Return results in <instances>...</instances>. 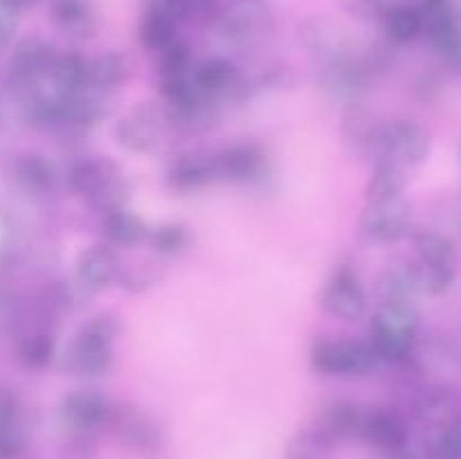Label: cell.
I'll return each instance as SVG.
<instances>
[{
  "label": "cell",
  "mask_w": 461,
  "mask_h": 459,
  "mask_svg": "<svg viewBox=\"0 0 461 459\" xmlns=\"http://www.w3.org/2000/svg\"><path fill=\"white\" fill-rule=\"evenodd\" d=\"M363 410L351 400H331L320 412L318 423L315 426L333 441L351 439V436L360 435V426H363Z\"/></svg>",
  "instance_id": "7402d4cb"
},
{
  "label": "cell",
  "mask_w": 461,
  "mask_h": 459,
  "mask_svg": "<svg viewBox=\"0 0 461 459\" xmlns=\"http://www.w3.org/2000/svg\"><path fill=\"white\" fill-rule=\"evenodd\" d=\"M14 237V220H12V214H9V210L5 205H0V255H3L5 250H7L9 241H12Z\"/></svg>",
  "instance_id": "8d00e7d4"
},
{
  "label": "cell",
  "mask_w": 461,
  "mask_h": 459,
  "mask_svg": "<svg viewBox=\"0 0 461 459\" xmlns=\"http://www.w3.org/2000/svg\"><path fill=\"white\" fill-rule=\"evenodd\" d=\"M419 313L414 302H381L369 322V342L381 363L410 360L417 346Z\"/></svg>",
  "instance_id": "277c9868"
},
{
  "label": "cell",
  "mask_w": 461,
  "mask_h": 459,
  "mask_svg": "<svg viewBox=\"0 0 461 459\" xmlns=\"http://www.w3.org/2000/svg\"><path fill=\"white\" fill-rule=\"evenodd\" d=\"M376 291L381 302H412L419 295L414 261H403L383 270Z\"/></svg>",
  "instance_id": "d4e9b609"
},
{
  "label": "cell",
  "mask_w": 461,
  "mask_h": 459,
  "mask_svg": "<svg viewBox=\"0 0 461 459\" xmlns=\"http://www.w3.org/2000/svg\"><path fill=\"white\" fill-rule=\"evenodd\" d=\"M120 320L111 313H99L79 328L63 354V367L75 376H104L113 367V345L120 336Z\"/></svg>",
  "instance_id": "3957f363"
},
{
  "label": "cell",
  "mask_w": 461,
  "mask_h": 459,
  "mask_svg": "<svg viewBox=\"0 0 461 459\" xmlns=\"http://www.w3.org/2000/svg\"><path fill=\"white\" fill-rule=\"evenodd\" d=\"M54 356V338L45 328H32L16 342V360L27 369H41L50 364Z\"/></svg>",
  "instance_id": "f1b7e54d"
},
{
  "label": "cell",
  "mask_w": 461,
  "mask_h": 459,
  "mask_svg": "<svg viewBox=\"0 0 461 459\" xmlns=\"http://www.w3.org/2000/svg\"><path fill=\"white\" fill-rule=\"evenodd\" d=\"M122 268L124 266L120 264L115 250L106 243H97V246H90L79 252L75 264V279L86 292L95 295V292L117 284Z\"/></svg>",
  "instance_id": "5bb4252c"
},
{
  "label": "cell",
  "mask_w": 461,
  "mask_h": 459,
  "mask_svg": "<svg viewBox=\"0 0 461 459\" xmlns=\"http://www.w3.org/2000/svg\"><path fill=\"white\" fill-rule=\"evenodd\" d=\"M405 183H408L405 169L392 165V162H376L372 178H369L367 187H365L367 202L390 201V198L403 196Z\"/></svg>",
  "instance_id": "f546056e"
},
{
  "label": "cell",
  "mask_w": 461,
  "mask_h": 459,
  "mask_svg": "<svg viewBox=\"0 0 461 459\" xmlns=\"http://www.w3.org/2000/svg\"><path fill=\"white\" fill-rule=\"evenodd\" d=\"M381 21H383V30H385L387 39H390L392 43L403 45L417 39L419 34H423L421 16H419L414 4H408V3L387 4Z\"/></svg>",
  "instance_id": "484cf974"
},
{
  "label": "cell",
  "mask_w": 461,
  "mask_h": 459,
  "mask_svg": "<svg viewBox=\"0 0 461 459\" xmlns=\"http://www.w3.org/2000/svg\"><path fill=\"white\" fill-rule=\"evenodd\" d=\"M360 436L381 454L410 444V421L403 412L392 408H374L363 414Z\"/></svg>",
  "instance_id": "9a60e30c"
},
{
  "label": "cell",
  "mask_w": 461,
  "mask_h": 459,
  "mask_svg": "<svg viewBox=\"0 0 461 459\" xmlns=\"http://www.w3.org/2000/svg\"><path fill=\"white\" fill-rule=\"evenodd\" d=\"M311 364L322 376H367L383 363L369 340L318 338L311 345Z\"/></svg>",
  "instance_id": "8992f818"
},
{
  "label": "cell",
  "mask_w": 461,
  "mask_h": 459,
  "mask_svg": "<svg viewBox=\"0 0 461 459\" xmlns=\"http://www.w3.org/2000/svg\"><path fill=\"white\" fill-rule=\"evenodd\" d=\"M0 3H5V4H7V7H12V9H16V12H21V9L30 7V4L34 3V0H0Z\"/></svg>",
  "instance_id": "f35d334b"
},
{
  "label": "cell",
  "mask_w": 461,
  "mask_h": 459,
  "mask_svg": "<svg viewBox=\"0 0 461 459\" xmlns=\"http://www.w3.org/2000/svg\"><path fill=\"white\" fill-rule=\"evenodd\" d=\"M333 448L336 444L318 426L300 428L288 439L286 448H284V459H331Z\"/></svg>",
  "instance_id": "4316f807"
},
{
  "label": "cell",
  "mask_w": 461,
  "mask_h": 459,
  "mask_svg": "<svg viewBox=\"0 0 461 459\" xmlns=\"http://www.w3.org/2000/svg\"><path fill=\"white\" fill-rule=\"evenodd\" d=\"M12 180L21 192L25 194H48L57 183V174L54 166L50 165L48 158L39 156V153H21L14 158L12 162Z\"/></svg>",
  "instance_id": "ac0fdd59"
},
{
  "label": "cell",
  "mask_w": 461,
  "mask_h": 459,
  "mask_svg": "<svg viewBox=\"0 0 461 459\" xmlns=\"http://www.w3.org/2000/svg\"><path fill=\"white\" fill-rule=\"evenodd\" d=\"M410 228H412V207L403 196L367 202L360 214V230L374 241L394 243L408 237Z\"/></svg>",
  "instance_id": "30bf717a"
},
{
  "label": "cell",
  "mask_w": 461,
  "mask_h": 459,
  "mask_svg": "<svg viewBox=\"0 0 461 459\" xmlns=\"http://www.w3.org/2000/svg\"><path fill=\"white\" fill-rule=\"evenodd\" d=\"M414 250H417V284L419 295H444L450 291L457 274V255L455 246L446 234L435 230H423L414 237Z\"/></svg>",
  "instance_id": "5b68a950"
},
{
  "label": "cell",
  "mask_w": 461,
  "mask_h": 459,
  "mask_svg": "<svg viewBox=\"0 0 461 459\" xmlns=\"http://www.w3.org/2000/svg\"><path fill=\"white\" fill-rule=\"evenodd\" d=\"M66 183L72 194L86 198L99 214L126 207L129 202V180L122 166L106 156L75 162L68 171Z\"/></svg>",
  "instance_id": "7a4b0ae2"
},
{
  "label": "cell",
  "mask_w": 461,
  "mask_h": 459,
  "mask_svg": "<svg viewBox=\"0 0 461 459\" xmlns=\"http://www.w3.org/2000/svg\"><path fill=\"white\" fill-rule=\"evenodd\" d=\"M129 76V63L117 52H102L88 58V84L113 93Z\"/></svg>",
  "instance_id": "83f0119b"
},
{
  "label": "cell",
  "mask_w": 461,
  "mask_h": 459,
  "mask_svg": "<svg viewBox=\"0 0 461 459\" xmlns=\"http://www.w3.org/2000/svg\"><path fill=\"white\" fill-rule=\"evenodd\" d=\"M178 130L174 115L167 104L144 102L131 108L115 126V138L120 147L133 153L158 151Z\"/></svg>",
  "instance_id": "52a82bcc"
},
{
  "label": "cell",
  "mask_w": 461,
  "mask_h": 459,
  "mask_svg": "<svg viewBox=\"0 0 461 459\" xmlns=\"http://www.w3.org/2000/svg\"><path fill=\"white\" fill-rule=\"evenodd\" d=\"M102 230L108 243L133 248L138 243L147 241L151 228H149L142 216L131 212L129 207H117V210L102 214Z\"/></svg>",
  "instance_id": "603a6c76"
},
{
  "label": "cell",
  "mask_w": 461,
  "mask_h": 459,
  "mask_svg": "<svg viewBox=\"0 0 461 459\" xmlns=\"http://www.w3.org/2000/svg\"><path fill=\"white\" fill-rule=\"evenodd\" d=\"M138 39L149 52H162L167 45L178 39V21L165 4H149L140 18Z\"/></svg>",
  "instance_id": "ffe728a7"
},
{
  "label": "cell",
  "mask_w": 461,
  "mask_h": 459,
  "mask_svg": "<svg viewBox=\"0 0 461 459\" xmlns=\"http://www.w3.org/2000/svg\"><path fill=\"white\" fill-rule=\"evenodd\" d=\"M426 459H461V414L446 426L428 432Z\"/></svg>",
  "instance_id": "1f68e13d"
},
{
  "label": "cell",
  "mask_w": 461,
  "mask_h": 459,
  "mask_svg": "<svg viewBox=\"0 0 461 459\" xmlns=\"http://www.w3.org/2000/svg\"><path fill=\"white\" fill-rule=\"evenodd\" d=\"M210 183H216L212 151H189L176 156L167 169V184L174 192H196Z\"/></svg>",
  "instance_id": "e0dca14e"
},
{
  "label": "cell",
  "mask_w": 461,
  "mask_h": 459,
  "mask_svg": "<svg viewBox=\"0 0 461 459\" xmlns=\"http://www.w3.org/2000/svg\"><path fill=\"white\" fill-rule=\"evenodd\" d=\"M320 304L329 315L356 322L367 313V292L351 268H338L320 292Z\"/></svg>",
  "instance_id": "7c38bea8"
},
{
  "label": "cell",
  "mask_w": 461,
  "mask_h": 459,
  "mask_svg": "<svg viewBox=\"0 0 461 459\" xmlns=\"http://www.w3.org/2000/svg\"><path fill=\"white\" fill-rule=\"evenodd\" d=\"M59 52L43 36H25L18 40L9 58L7 84L18 97H27L39 88L43 79H50L57 63Z\"/></svg>",
  "instance_id": "ba28073f"
},
{
  "label": "cell",
  "mask_w": 461,
  "mask_h": 459,
  "mask_svg": "<svg viewBox=\"0 0 461 459\" xmlns=\"http://www.w3.org/2000/svg\"><path fill=\"white\" fill-rule=\"evenodd\" d=\"M50 12L63 34L86 39L95 32V12L90 0H50Z\"/></svg>",
  "instance_id": "cb8c5ba5"
},
{
  "label": "cell",
  "mask_w": 461,
  "mask_h": 459,
  "mask_svg": "<svg viewBox=\"0 0 461 459\" xmlns=\"http://www.w3.org/2000/svg\"><path fill=\"white\" fill-rule=\"evenodd\" d=\"M147 241L151 243L158 255H178L192 241V234L180 223H162L149 230Z\"/></svg>",
  "instance_id": "d6a6232c"
},
{
  "label": "cell",
  "mask_w": 461,
  "mask_h": 459,
  "mask_svg": "<svg viewBox=\"0 0 461 459\" xmlns=\"http://www.w3.org/2000/svg\"><path fill=\"white\" fill-rule=\"evenodd\" d=\"M358 151L376 162H392L401 169L419 166L430 153V133L410 120L374 122Z\"/></svg>",
  "instance_id": "6da1fadb"
},
{
  "label": "cell",
  "mask_w": 461,
  "mask_h": 459,
  "mask_svg": "<svg viewBox=\"0 0 461 459\" xmlns=\"http://www.w3.org/2000/svg\"><path fill=\"white\" fill-rule=\"evenodd\" d=\"M192 50L185 40L176 39L174 43L167 45L162 52H158V70L162 76H180L192 72Z\"/></svg>",
  "instance_id": "836d02e7"
},
{
  "label": "cell",
  "mask_w": 461,
  "mask_h": 459,
  "mask_svg": "<svg viewBox=\"0 0 461 459\" xmlns=\"http://www.w3.org/2000/svg\"><path fill=\"white\" fill-rule=\"evenodd\" d=\"M113 403L99 390H77L63 396L59 421L77 435H90L108 423Z\"/></svg>",
  "instance_id": "4fadbf2b"
},
{
  "label": "cell",
  "mask_w": 461,
  "mask_h": 459,
  "mask_svg": "<svg viewBox=\"0 0 461 459\" xmlns=\"http://www.w3.org/2000/svg\"><path fill=\"white\" fill-rule=\"evenodd\" d=\"M176 21H196V18H212L219 14L216 0H160Z\"/></svg>",
  "instance_id": "e575fe53"
},
{
  "label": "cell",
  "mask_w": 461,
  "mask_h": 459,
  "mask_svg": "<svg viewBox=\"0 0 461 459\" xmlns=\"http://www.w3.org/2000/svg\"><path fill=\"white\" fill-rule=\"evenodd\" d=\"M412 414L428 430H437L461 414V390L446 382L423 387L412 399Z\"/></svg>",
  "instance_id": "2e32d148"
},
{
  "label": "cell",
  "mask_w": 461,
  "mask_h": 459,
  "mask_svg": "<svg viewBox=\"0 0 461 459\" xmlns=\"http://www.w3.org/2000/svg\"><path fill=\"white\" fill-rule=\"evenodd\" d=\"M219 30L230 43L255 45L270 32L273 18L259 0H237L216 14Z\"/></svg>",
  "instance_id": "9c48e42d"
},
{
  "label": "cell",
  "mask_w": 461,
  "mask_h": 459,
  "mask_svg": "<svg viewBox=\"0 0 461 459\" xmlns=\"http://www.w3.org/2000/svg\"><path fill=\"white\" fill-rule=\"evenodd\" d=\"M52 84L59 93H70L88 84V58L77 52L59 54L52 70Z\"/></svg>",
  "instance_id": "4dcf8cb0"
},
{
  "label": "cell",
  "mask_w": 461,
  "mask_h": 459,
  "mask_svg": "<svg viewBox=\"0 0 461 459\" xmlns=\"http://www.w3.org/2000/svg\"><path fill=\"white\" fill-rule=\"evenodd\" d=\"M383 457L385 459H426V454H419L412 446L405 444V446H401V448L392 450V453H385Z\"/></svg>",
  "instance_id": "74e56055"
},
{
  "label": "cell",
  "mask_w": 461,
  "mask_h": 459,
  "mask_svg": "<svg viewBox=\"0 0 461 459\" xmlns=\"http://www.w3.org/2000/svg\"><path fill=\"white\" fill-rule=\"evenodd\" d=\"M212 162H214L216 183L234 184L257 183L264 178L268 166L266 153L261 151L259 144L252 142H239L221 151H212Z\"/></svg>",
  "instance_id": "8fae6325"
},
{
  "label": "cell",
  "mask_w": 461,
  "mask_h": 459,
  "mask_svg": "<svg viewBox=\"0 0 461 459\" xmlns=\"http://www.w3.org/2000/svg\"><path fill=\"white\" fill-rule=\"evenodd\" d=\"M18 27V12L16 9L7 7L5 3H0V50L7 48L9 43L16 36Z\"/></svg>",
  "instance_id": "d590c367"
},
{
  "label": "cell",
  "mask_w": 461,
  "mask_h": 459,
  "mask_svg": "<svg viewBox=\"0 0 461 459\" xmlns=\"http://www.w3.org/2000/svg\"><path fill=\"white\" fill-rule=\"evenodd\" d=\"M106 426H111L117 432L124 444L133 446L138 450H156L158 446V430L144 414L138 410L129 408H115L113 405L111 417H108Z\"/></svg>",
  "instance_id": "44dd1931"
},
{
  "label": "cell",
  "mask_w": 461,
  "mask_h": 459,
  "mask_svg": "<svg viewBox=\"0 0 461 459\" xmlns=\"http://www.w3.org/2000/svg\"><path fill=\"white\" fill-rule=\"evenodd\" d=\"M25 448L21 403L7 387H0V459H18Z\"/></svg>",
  "instance_id": "d6986e66"
}]
</instances>
